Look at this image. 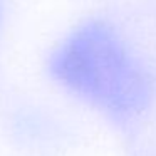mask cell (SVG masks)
Returning a JSON list of instances; mask_svg holds the SVG:
<instances>
[{"label": "cell", "mask_w": 156, "mask_h": 156, "mask_svg": "<svg viewBox=\"0 0 156 156\" xmlns=\"http://www.w3.org/2000/svg\"><path fill=\"white\" fill-rule=\"evenodd\" d=\"M49 69L55 81L116 121L144 112L156 94L153 71L101 20L72 32L51 57Z\"/></svg>", "instance_id": "cell-1"}]
</instances>
